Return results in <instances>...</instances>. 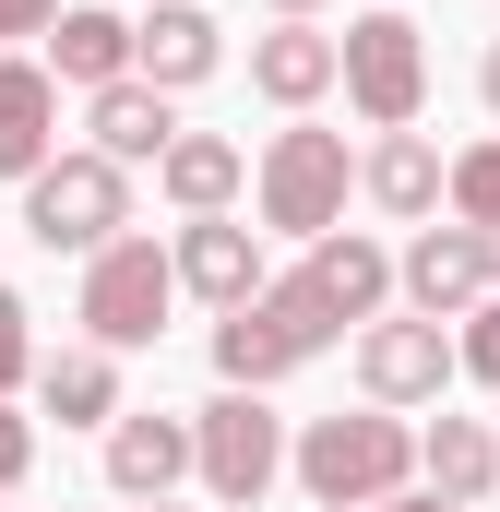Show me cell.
<instances>
[{"label": "cell", "instance_id": "1", "mask_svg": "<svg viewBox=\"0 0 500 512\" xmlns=\"http://www.w3.org/2000/svg\"><path fill=\"white\" fill-rule=\"evenodd\" d=\"M286 465H298V489L322 512H370L393 501L405 477H417V429L393 417V405H358V417H310L298 441H286Z\"/></svg>", "mask_w": 500, "mask_h": 512}, {"label": "cell", "instance_id": "2", "mask_svg": "<svg viewBox=\"0 0 500 512\" xmlns=\"http://www.w3.org/2000/svg\"><path fill=\"white\" fill-rule=\"evenodd\" d=\"M334 334H346V322H334L298 274H274L262 298H239V310L215 322V370H227V393H262V382H286V370H310Z\"/></svg>", "mask_w": 500, "mask_h": 512}, {"label": "cell", "instance_id": "3", "mask_svg": "<svg viewBox=\"0 0 500 512\" xmlns=\"http://www.w3.org/2000/svg\"><path fill=\"white\" fill-rule=\"evenodd\" d=\"M346 191H358V155H346V131H322V120L274 131L262 167H250V203H262V227H286V239L346 227Z\"/></svg>", "mask_w": 500, "mask_h": 512}, {"label": "cell", "instance_id": "4", "mask_svg": "<svg viewBox=\"0 0 500 512\" xmlns=\"http://www.w3.org/2000/svg\"><path fill=\"white\" fill-rule=\"evenodd\" d=\"M334 84H346V108L370 131H417V108H429V36H417V12H358L334 36Z\"/></svg>", "mask_w": 500, "mask_h": 512}, {"label": "cell", "instance_id": "5", "mask_svg": "<svg viewBox=\"0 0 500 512\" xmlns=\"http://www.w3.org/2000/svg\"><path fill=\"white\" fill-rule=\"evenodd\" d=\"M167 310H179V274H167V239H143V227H120L108 251L84 262V346H108V358H131V346H155V334H167Z\"/></svg>", "mask_w": 500, "mask_h": 512}, {"label": "cell", "instance_id": "6", "mask_svg": "<svg viewBox=\"0 0 500 512\" xmlns=\"http://www.w3.org/2000/svg\"><path fill=\"white\" fill-rule=\"evenodd\" d=\"M131 227V167H108V155H48L36 179H24V239L36 251H108Z\"/></svg>", "mask_w": 500, "mask_h": 512}, {"label": "cell", "instance_id": "7", "mask_svg": "<svg viewBox=\"0 0 500 512\" xmlns=\"http://www.w3.org/2000/svg\"><path fill=\"white\" fill-rule=\"evenodd\" d=\"M191 477H203L227 512H250L274 477H286V417H274L262 393H215V405H191Z\"/></svg>", "mask_w": 500, "mask_h": 512}, {"label": "cell", "instance_id": "8", "mask_svg": "<svg viewBox=\"0 0 500 512\" xmlns=\"http://www.w3.org/2000/svg\"><path fill=\"white\" fill-rule=\"evenodd\" d=\"M393 298H405L417 322H465V310L489 298V227H417V239L393 251Z\"/></svg>", "mask_w": 500, "mask_h": 512}, {"label": "cell", "instance_id": "9", "mask_svg": "<svg viewBox=\"0 0 500 512\" xmlns=\"http://www.w3.org/2000/svg\"><path fill=\"white\" fill-rule=\"evenodd\" d=\"M358 382H370V405H441V382H453V334L441 322H358Z\"/></svg>", "mask_w": 500, "mask_h": 512}, {"label": "cell", "instance_id": "10", "mask_svg": "<svg viewBox=\"0 0 500 512\" xmlns=\"http://www.w3.org/2000/svg\"><path fill=\"white\" fill-rule=\"evenodd\" d=\"M167 274H179L191 298H215V310H239V298L274 286V274H262V239H250L239 215H191V227L167 239Z\"/></svg>", "mask_w": 500, "mask_h": 512}, {"label": "cell", "instance_id": "11", "mask_svg": "<svg viewBox=\"0 0 500 512\" xmlns=\"http://www.w3.org/2000/svg\"><path fill=\"white\" fill-rule=\"evenodd\" d=\"M179 477H191V417L120 405V417H108V489H120V501H167Z\"/></svg>", "mask_w": 500, "mask_h": 512}, {"label": "cell", "instance_id": "12", "mask_svg": "<svg viewBox=\"0 0 500 512\" xmlns=\"http://www.w3.org/2000/svg\"><path fill=\"white\" fill-rule=\"evenodd\" d=\"M215 60H227V36H215V12H203V0H155V12L131 24V84H155V96L203 84Z\"/></svg>", "mask_w": 500, "mask_h": 512}, {"label": "cell", "instance_id": "13", "mask_svg": "<svg viewBox=\"0 0 500 512\" xmlns=\"http://www.w3.org/2000/svg\"><path fill=\"white\" fill-rule=\"evenodd\" d=\"M298 286H310L334 322H381V298H393V251H381V239H358V227H322V239H310V262H298Z\"/></svg>", "mask_w": 500, "mask_h": 512}, {"label": "cell", "instance_id": "14", "mask_svg": "<svg viewBox=\"0 0 500 512\" xmlns=\"http://www.w3.org/2000/svg\"><path fill=\"white\" fill-rule=\"evenodd\" d=\"M84 131H96L84 155H108V167H155V155L179 143V108H167L155 84H96V96H84Z\"/></svg>", "mask_w": 500, "mask_h": 512}, {"label": "cell", "instance_id": "15", "mask_svg": "<svg viewBox=\"0 0 500 512\" xmlns=\"http://www.w3.org/2000/svg\"><path fill=\"white\" fill-rule=\"evenodd\" d=\"M36 72H48V84H84V96H96V84H131V24L108 0H72V12L48 24V60H36Z\"/></svg>", "mask_w": 500, "mask_h": 512}, {"label": "cell", "instance_id": "16", "mask_svg": "<svg viewBox=\"0 0 500 512\" xmlns=\"http://www.w3.org/2000/svg\"><path fill=\"white\" fill-rule=\"evenodd\" d=\"M155 191H167L179 215H227V203L250 191V155L227 143V131H179V143L155 155Z\"/></svg>", "mask_w": 500, "mask_h": 512}, {"label": "cell", "instance_id": "17", "mask_svg": "<svg viewBox=\"0 0 500 512\" xmlns=\"http://www.w3.org/2000/svg\"><path fill=\"white\" fill-rule=\"evenodd\" d=\"M358 191H370L381 215L429 227V215H441V143H429V131H381L370 155H358Z\"/></svg>", "mask_w": 500, "mask_h": 512}, {"label": "cell", "instance_id": "18", "mask_svg": "<svg viewBox=\"0 0 500 512\" xmlns=\"http://www.w3.org/2000/svg\"><path fill=\"white\" fill-rule=\"evenodd\" d=\"M60 155V84L36 60H0V179H36Z\"/></svg>", "mask_w": 500, "mask_h": 512}, {"label": "cell", "instance_id": "19", "mask_svg": "<svg viewBox=\"0 0 500 512\" xmlns=\"http://www.w3.org/2000/svg\"><path fill=\"white\" fill-rule=\"evenodd\" d=\"M250 84H262L274 108H322V96H334V36H322V24H274V36H250Z\"/></svg>", "mask_w": 500, "mask_h": 512}, {"label": "cell", "instance_id": "20", "mask_svg": "<svg viewBox=\"0 0 500 512\" xmlns=\"http://www.w3.org/2000/svg\"><path fill=\"white\" fill-rule=\"evenodd\" d=\"M417 477H429V501H489L500 489V441L489 429H477V417H441V429H429V441H417Z\"/></svg>", "mask_w": 500, "mask_h": 512}, {"label": "cell", "instance_id": "21", "mask_svg": "<svg viewBox=\"0 0 500 512\" xmlns=\"http://www.w3.org/2000/svg\"><path fill=\"white\" fill-rule=\"evenodd\" d=\"M36 405H48L60 429H108V417H120V358H108V346L48 358V370H36Z\"/></svg>", "mask_w": 500, "mask_h": 512}, {"label": "cell", "instance_id": "22", "mask_svg": "<svg viewBox=\"0 0 500 512\" xmlns=\"http://www.w3.org/2000/svg\"><path fill=\"white\" fill-rule=\"evenodd\" d=\"M441 203H453V227H500V131L441 167Z\"/></svg>", "mask_w": 500, "mask_h": 512}, {"label": "cell", "instance_id": "23", "mask_svg": "<svg viewBox=\"0 0 500 512\" xmlns=\"http://www.w3.org/2000/svg\"><path fill=\"white\" fill-rule=\"evenodd\" d=\"M24 382H36V310H24V298L0 286V405H12Z\"/></svg>", "mask_w": 500, "mask_h": 512}, {"label": "cell", "instance_id": "24", "mask_svg": "<svg viewBox=\"0 0 500 512\" xmlns=\"http://www.w3.org/2000/svg\"><path fill=\"white\" fill-rule=\"evenodd\" d=\"M453 370H477V382L500 393V298H477V310H465V346H453Z\"/></svg>", "mask_w": 500, "mask_h": 512}, {"label": "cell", "instance_id": "25", "mask_svg": "<svg viewBox=\"0 0 500 512\" xmlns=\"http://www.w3.org/2000/svg\"><path fill=\"white\" fill-rule=\"evenodd\" d=\"M24 465H36V417H12V405H0V501L24 489Z\"/></svg>", "mask_w": 500, "mask_h": 512}, {"label": "cell", "instance_id": "26", "mask_svg": "<svg viewBox=\"0 0 500 512\" xmlns=\"http://www.w3.org/2000/svg\"><path fill=\"white\" fill-rule=\"evenodd\" d=\"M48 24H60V0H0V60H12L24 36H48Z\"/></svg>", "mask_w": 500, "mask_h": 512}, {"label": "cell", "instance_id": "27", "mask_svg": "<svg viewBox=\"0 0 500 512\" xmlns=\"http://www.w3.org/2000/svg\"><path fill=\"white\" fill-rule=\"evenodd\" d=\"M477 96H489V120H500V36H489V60H477Z\"/></svg>", "mask_w": 500, "mask_h": 512}, {"label": "cell", "instance_id": "28", "mask_svg": "<svg viewBox=\"0 0 500 512\" xmlns=\"http://www.w3.org/2000/svg\"><path fill=\"white\" fill-rule=\"evenodd\" d=\"M370 512H453V501H429V489H393V501H370Z\"/></svg>", "mask_w": 500, "mask_h": 512}, {"label": "cell", "instance_id": "29", "mask_svg": "<svg viewBox=\"0 0 500 512\" xmlns=\"http://www.w3.org/2000/svg\"><path fill=\"white\" fill-rule=\"evenodd\" d=\"M310 12H322V0H274V24H310Z\"/></svg>", "mask_w": 500, "mask_h": 512}, {"label": "cell", "instance_id": "30", "mask_svg": "<svg viewBox=\"0 0 500 512\" xmlns=\"http://www.w3.org/2000/svg\"><path fill=\"white\" fill-rule=\"evenodd\" d=\"M489 298H500V227H489Z\"/></svg>", "mask_w": 500, "mask_h": 512}, {"label": "cell", "instance_id": "31", "mask_svg": "<svg viewBox=\"0 0 500 512\" xmlns=\"http://www.w3.org/2000/svg\"><path fill=\"white\" fill-rule=\"evenodd\" d=\"M143 512H179V501H143Z\"/></svg>", "mask_w": 500, "mask_h": 512}]
</instances>
